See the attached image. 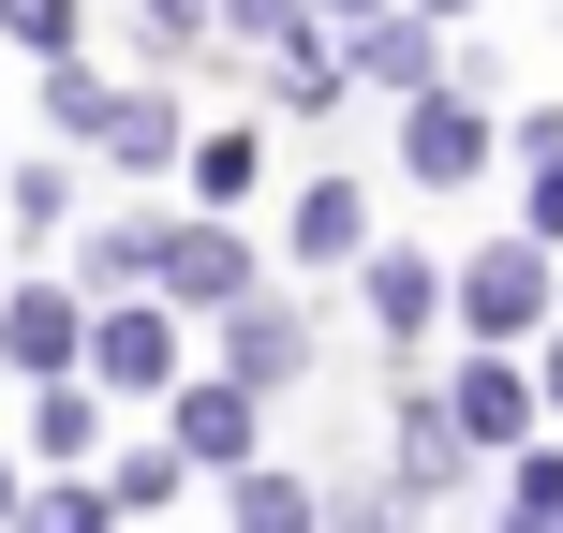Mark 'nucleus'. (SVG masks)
I'll return each instance as SVG.
<instances>
[{"label":"nucleus","mask_w":563,"mask_h":533,"mask_svg":"<svg viewBox=\"0 0 563 533\" xmlns=\"http://www.w3.org/2000/svg\"><path fill=\"white\" fill-rule=\"evenodd\" d=\"M460 326H475V356L549 341V237H475L460 253Z\"/></svg>","instance_id":"1"},{"label":"nucleus","mask_w":563,"mask_h":533,"mask_svg":"<svg viewBox=\"0 0 563 533\" xmlns=\"http://www.w3.org/2000/svg\"><path fill=\"white\" fill-rule=\"evenodd\" d=\"M489 148H505V119H489L475 89H430V104H400V178H416V193H475Z\"/></svg>","instance_id":"2"},{"label":"nucleus","mask_w":563,"mask_h":533,"mask_svg":"<svg viewBox=\"0 0 563 533\" xmlns=\"http://www.w3.org/2000/svg\"><path fill=\"white\" fill-rule=\"evenodd\" d=\"M178 326H194V311L119 297L104 326H89V386H104V400H178V386H194V370H178Z\"/></svg>","instance_id":"3"},{"label":"nucleus","mask_w":563,"mask_h":533,"mask_svg":"<svg viewBox=\"0 0 563 533\" xmlns=\"http://www.w3.org/2000/svg\"><path fill=\"white\" fill-rule=\"evenodd\" d=\"M89 326H104V311H89L75 281H15V297H0V370L75 386V370H89Z\"/></svg>","instance_id":"4"},{"label":"nucleus","mask_w":563,"mask_h":533,"mask_svg":"<svg viewBox=\"0 0 563 533\" xmlns=\"http://www.w3.org/2000/svg\"><path fill=\"white\" fill-rule=\"evenodd\" d=\"M445 415H460V445H475V459H534L549 386H534L519 356H460V370H445Z\"/></svg>","instance_id":"5"},{"label":"nucleus","mask_w":563,"mask_h":533,"mask_svg":"<svg viewBox=\"0 0 563 533\" xmlns=\"http://www.w3.org/2000/svg\"><path fill=\"white\" fill-rule=\"evenodd\" d=\"M164 430H178V459H194V475H253V386H238V370L178 386V400H164Z\"/></svg>","instance_id":"6"},{"label":"nucleus","mask_w":563,"mask_h":533,"mask_svg":"<svg viewBox=\"0 0 563 533\" xmlns=\"http://www.w3.org/2000/svg\"><path fill=\"white\" fill-rule=\"evenodd\" d=\"M164 311H253V253H238L223 223H178V253H164Z\"/></svg>","instance_id":"7"},{"label":"nucleus","mask_w":563,"mask_h":533,"mask_svg":"<svg viewBox=\"0 0 563 533\" xmlns=\"http://www.w3.org/2000/svg\"><path fill=\"white\" fill-rule=\"evenodd\" d=\"M223 370H238V386H297V370H311V311H282V297H253V311H223Z\"/></svg>","instance_id":"8"},{"label":"nucleus","mask_w":563,"mask_h":533,"mask_svg":"<svg viewBox=\"0 0 563 533\" xmlns=\"http://www.w3.org/2000/svg\"><path fill=\"white\" fill-rule=\"evenodd\" d=\"M164 253H178V223H164V208H134V223H104L75 267H89V297L119 311V297H164Z\"/></svg>","instance_id":"9"},{"label":"nucleus","mask_w":563,"mask_h":533,"mask_svg":"<svg viewBox=\"0 0 563 533\" xmlns=\"http://www.w3.org/2000/svg\"><path fill=\"white\" fill-rule=\"evenodd\" d=\"M356 297H371V326H386V341H416L430 311H460V267H430V253H371Z\"/></svg>","instance_id":"10"},{"label":"nucleus","mask_w":563,"mask_h":533,"mask_svg":"<svg viewBox=\"0 0 563 533\" xmlns=\"http://www.w3.org/2000/svg\"><path fill=\"white\" fill-rule=\"evenodd\" d=\"M341 59H356L371 89H400V104H430V89H445V30H430V15H386V30H356Z\"/></svg>","instance_id":"11"},{"label":"nucleus","mask_w":563,"mask_h":533,"mask_svg":"<svg viewBox=\"0 0 563 533\" xmlns=\"http://www.w3.org/2000/svg\"><path fill=\"white\" fill-rule=\"evenodd\" d=\"M297 267H371V193L356 178H311L297 193Z\"/></svg>","instance_id":"12"},{"label":"nucleus","mask_w":563,"mask_h":533,"mask_svg":"<svg viewBox=\"0 0 563 533\" xmlns=\"http://www.w3.org/2000/svg\"><path fill=\"white\" fill-rule=\"evenodd\" d=\"M104 164H119V178H164V164H194V119H178L164 89H134V104H119V134H104Z\"/></svg>","instance_id":"13"},{"label":"nucleus","mask_w":563,"mask_h":533,"mask_svg":"<svg viewBox=\"0 0 563 533\" xmlns=\"http://www.w3.org/2000/svg\"><path fill=\"white\" fill-rule=\"evenodd\" d=\"M178 178H194L208 208H253V178H267V134H253V119H223V134H194V164H178Z\"/></svg>","instance_id":"14"},{"label":"nucleus","mask_w":563,"mask_h":533,"mask_svg":"<svg viewBox=\"0 0 563 533\" xmlns=\"http://www.w3.org/2000/svg\"><path fill=\"white\" fill-rule=\"evenodd\" d=\"M223 519H238V533H311V519H327V489H297V475H267V459H253V475H223Z\"/></svg>","instance_id":"15"},{"label":"nucleus","mask_w":563,"mask_h":533,"mask_svg":"<svg viewBox=\"0 0 563 533\" xmlns=\"http://www.w3.org/2000/svg\"><path fill=\"white\" fill-rule=\"evenodd\" d=\"M119 104H134V89H104L89 59H59V75H45V119H59L75 148H104V134H119Z\"/></svg>","instance_id":"16"},{"label":"nucleus","mask_w":563,"mask_h":533,"mask_svg":"<svg viewBox=\"0 0 563 533\" xmlns=\"http://www.w3.org/2000/svg\"><path fill=\"white\" fill-rule=\"evenodd\" d=\"M311 30H327L311 0H223V45H238V59H297Z\"/></svg>","instance_id":"17"},{"label":"nucleus","mask_w":563,"mask_h":533,"mask_svg":"<svg viewBox=\"0 0 563 533\" xmlns=\"http://www.w3.org/2000/svg\"><path fill=\"white\" fill-rule=\"evenodd\" d=\"M89 430H104V386H45L30 400V445L45 459H89Z\"/></svg>","instance_id":"18"},{"label":"nucleus","mask_w":563,"mask_h":533,"mask_svg":"<svg viewBox=\"0 0 563 533\" xmlns=\"http://www.w3.org/2000/svg\"><path fill=\"white\" fill-rule=\"evenodd\" d=\"M75 15H89V0H0V45H30L59 75V59H75Z\"/></svg>","instance_id":"19"},{"label":"nucleus","mask_w":563,"mask_h":533,"mask_svg":"<svg viewBox=\"0 0 563 533\" xmlns=\"http://www.w3.org/2000/svg\"><path fill=\"white\" fill-rule=\"evenodd\" d=\"M15 533H119V489H30Z\"/></svg>","instance_id":"20"},{"label":"nucleus","mask_w":563,"mask_h":533,"mask_svg":"<svg viewBox=\"0 0 563 533\" xmlns=\"http://www.w3.org/2000/svg\"><path fill=\"white\" fill-rule=\"evenodd\" d=\"M178 475H194V459H178V445H134V459H119V519H148V504H178Z\"/></svg>","instance_id":"21"},{"label":"nucleus","mask_w":563,"mask_h":533,"mask_svg":"<svg viewBox=\"0 0 563 533\" xmlns=\"http://www.w3.org/2000/svg\"><path fill=\"white\" fill-rule=\"evenodd\" d=\"M15 223H30V237L75 223V164H15Z\"/></svg>","instance_id":"22"},{"label":"nucleus","mask_w":563,"mask_h":533,"mask_svg":"<svg viewBox=\"0 0 563 533\" xmlns=\"http://www.w3.org/2000/svg\"><path fill=\"white\" fill-rule=\"evenodd\" d=\"M519 237H549V253H563V164H534V193H519Z\"/></svg>","instance_id":"23"},{"label":"nucleus","mask_w":563,"mask_h":533,"mask_svg":"<svg viewBox=\"0 0 563 533\" xmlns=\"http://www.w3.org/2000/svg\"><path fill=\"white\" fill-rule=\"evenodd\" d=\"M148 30H164V45H194V30H223V0H134Z\"/></svg>","instance_id":"24"},{"label":"nucleus","mask_w":563,"mask_h":533,"mask_svg":"<svg viewBox=\"0 0 563 533\" xmlns=\"http://www.w3.org/2000/svg\"><path fill=\"white\" fill-rule=\"evenodd\" d=\"M311 15H327L341 45H356V30H386V15H416V0H311Z\"/></svg>","instance_id":"25"},{"label":"nucleus","mask_w":563,"mask_h":533,"mask_svg":"<svg viewBox=\"0 0 563 533\" xmlns=\"http://www.w3.org/2000/svg\"><path fill=\"white\" fill-rule=\"evenodd\" d=\"M519 148H534V164H563V104H534V119H519Z\"/></svg>","instance_id":"26"},{"label":"nucleus","mask_w":563,"mask_h":533,"mask_svg":"<svg viewBox=\"0 0 563 533\" xmlns=\"http://www.w3.org/2000/svg\"><path fill=\"white\" fill-rule=\"evenodd\" d=\"M534 386H549V415H563V326H549V370H534Z\"/></svg>","instance_id":"27"},{"label":"nucleus","mask_w":563,"mask_h":533,"mask_svg":"<svg viewBox=\"0 0 563 533\" xmlns=\"http://www.w3.org/2000/svg\"><path fill=\"white\" fill-rule=\"evenodd\" d=\"M416 15H430V30H445V15H475V0H416Z\"/></svg>","instance_id":"28"},{"label":"nucleus","mask_w":563,"mask_h":533,"mask_svg":"<svg viewBox=\"0 0 563 533\" xmlns=\"http://www.w3.org/2000/svg\"><path fill=\"white\" fill-rule=\"evenodd\" d=\"M15 504H30V489H15V475H0V519H15Z\"/></svg>","instance_id":"29"}]
</instances>
